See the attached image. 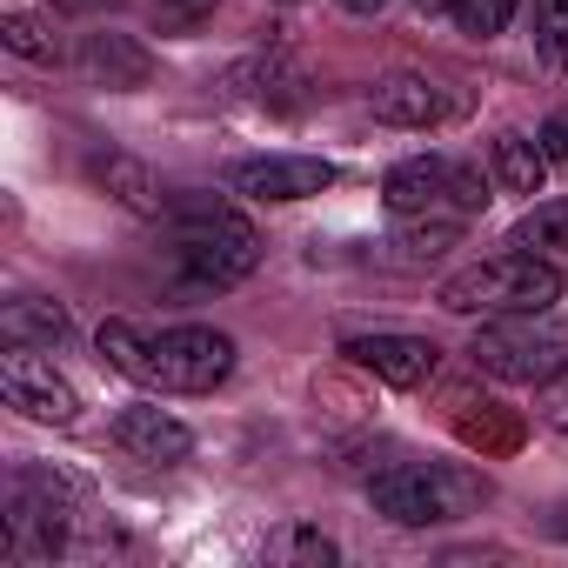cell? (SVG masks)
I'll return each instance as SVG.
<instances>
[{
	"mask_svg": "<svg viewBox=\"0 0 568 568\" xmlns=\"http://www.w3.org/2000/svg\"><path fill=\"white\" fill-rule=\"evenodd\" d=\"M541 148H548V154H568V121H548V134H541Z\"/></svg>",
	"mask_w": 568,
	"mask_h": 568,
	"instance_id": "cell-23",
	"label": "cell"
},
{
	"mask_svg": "<svg viewBox=\"0 0 568 568\" xmlns=\"http://www.w3.org/2000/svg\"><path fill=\"white\" fill-rule=\"evenodd\" d=\"M382 201L395 221H415V214H475L488 207V181L468 168V161H448V154H415L402 168H388L382 181Z\"/></svg>",
	"mask_w": 568,
	"mask_h": 568,
	"instance_id": "cell-4",
	"label": "cell"
},
{
	"mask_svg": "<svg viewBox=\"0 0 568 568\" xmlns=\"http://www.w3.org/2000/svg\"><path fill=\"white\" fill-rule=\"evenodd\" d=\"M94 181H101L121 207H134V214H161V187H154V174H148L141 161H128V154H101V161H94Z\"/></svg>",
	"mask_w": 568,
	"mask_h": 568,
	"instance_id": "cell-14",
	"label": "cell"
},
{
	"mask_svg": "<svg viewBox=\"0 0 568 568\" xmlns=\"http://www.w3.org/2000/svg\"><path fill=\"white\" fill-rule=\"evenodd\" d=\"M174 261L181 274L194 281V288H234V281H247L261 267V234L221 207V201H194L174 227Z\"/></svg>",
	"mask_w": 568,
	"mask_h": 568,
	"instance_id": "cell-3",
	"label": "cell"
},
{
	"mask_svg": "<svg viewBox=\"0 0 568 568\" xmlns=\"http://www.w3.org/2000/svg\"><path fill=\"white\" fill-rule=\"evenodd\" d=\"M422 8H428V14H448V8H455V0H422Z\"/></svg>",
	"mask_w": 568,
	"mask_h": 568,
	"instance_id": "cell-25",
	"label": "cell"
},
{
	"mask_svg": "<svg viewBox=\"0 0 568 568\" xmlns=\"http://www.w3.org/2000/svg\"><path fill=\"white\" fill-rule=\"evenodd\" d=\"M368 108H375V121H388V128H442V121L455 114V101H448L442 81H428V74H388V81H375Z\"/></svg>",
	"mask_w": 568,
	"mask_h": 568,
	"instance_id": "cell-10",
	"label": "cell"
},
{
	"mask_svg": "<svg viewBox=\"0 0 568 568\" xmlns=\"http://www.w3.org/2000/svg\"><path fill=\"white\" fill-rule=\"evenodd\" d=\"M114 442L134 455V462H181L187 448H194V435L168 415V408H154V402H141V408H121L114 415Z\"/></svg>",
	"mask_w": 568,
	"mask_h": 568,
	"instance_id": "cell-11",
	"label": "cell"
},
{
	"mask_svg": "<svg viewBox=\"0 0 568 568\" xmlns=\"http://www.w3.org/2000/svg\"><path fill=\"white\" fill-rule=\"evenodd\" d=\"M568 355V328L541 322V315H495V328L475 335V362L501 382H548Z\"/></svg>",
	"mask_w": 568,
	"mask_h": 568,
	"instance_id": "cell-5",
	"label": "cell"
},
{
	"mask_svg": "<svg viewBox=\"0 0 568 568\" xmlns=\"http://www.w3.org/2000/svg\"><path fill=\"white\" fill-rule=\"evenodd\" d=\"M101 362L141 388L161 395H207L234 375V342L221 328H161V335H134L128 322H108L94 335Z\"/></svg>",
	"mask_w": 568,
	"mask_h": 568,
	"instance_id": "cell-1",
	"label": "cell"
},
{
	"mask_svg": "<svg viewBox=\"0 0 568 568\" xmlns=\"http://www.w3.org/2000/svg\"><path fill=\"white\" fill-rule=\"evenodd\" d=\"M488 168H495V187H501V194H541V181H548V148L528 141V134H495Z\"/></svg>",
	"mask_w": 568,
	"mask_h": 568,
	"instance_id": "cell-13",
	"label": "cell"
},
{
	"mask_svg": "<svg viewBox=\"0 0 568 568\" xmlns=\"http://www.w3.org/2000/svg\"><path fill=\"white\" fill-rule=\"evenodd\" d=\"M0 335H8V348H61L68 342V308L41 302V295H21V302L0 308Z\"/></svg>",
	"mask_w": 568,
	"mask_h": 568,
	"instance_id": "cell-12",
	"label": "cell"
},
{
	"mask_svg": "<svg viewBox=\"0 0 568 568\" xmlns=\"http://www.w3.org/2000/svg\"><path fill=\"white\" fill-rule=\"evenodd\" d=\"M535 415H541L548 428H568V368H555V375L535 388Z\"/></svg>",
	"mask_w": 568,
	"mask_h": 568,
	"instance_id": "cell-21",
	"label": "cell"
},
{
	"mask_svg": "<svg viewBox=\"0 0 568 568\" xmlns=\"http://www.w3.org/2000/svg\"><path fill=\"white\" fill-rule=\"evenodd\" d=\"M535 54L568 68V0H535Z\"/></svg>",
	"mask_w": 568,
	"mask_h": 568,
	"instance_id": "cell-18",
	"label": "cell"
},
{
	"mask_svg": "<svg viewBox=\"0 0 568 568\" xmlns=\"http://www.w3.org/2000/svg\"><path fill=\"white\" fill-rule=\"evenodd\" d=\"M154 8H161V21H174V28H187V21H201V14L214 8V0H154Z\"/></svg>",
	"mask_w": 568,
	"mask_h": 568,
	"instance_id": "cell-22",
	"label": "cell"
},
{
	"mask_svg": "<svg viewBox=\"0 0 568 568\" xmlns=\"http://www.w3.org/2000/svg\"><path fill=\"white\" fill-rule=\"evenodd\" d=\"M342 8H348V14H382L388 0H342Z\"/></svg>",
	"mask_w": 568,
	"mask_h": 568,
	"instance_id": "cell-24",
	"label": "cell"
},
{
	"mask_svg": "<svg viewBox=\"0 0 568 568\" xmlns=\"http://www.w3.org/2000/svg\"><path fill=\"white\" fill-rule=\"evenodd\" d=\"M281 555H288V561H335L342 548L322 528H288V535H281Z\"/></svg>",
	"mask_w": 568,
	"mask_h": 568,
	"instance_id": "cell-20",
	"label": "cell"
},
{
	"mask_svg": "<svg viewBox=\"0 0 568 568\" xmlns=\"http://www.w3.org/2000/svg\"><path fill=\"white\" fill-rule=\"evenodd\" d=\"M448 315H548L561 302V267L535 261L528 247L488 254L475 267H455L435 295Z\"/></svg>",
	"mask_w": 568,
	"mask_h": 568,
	"instance_id": "cell-2",
	"label": "cell"
},
{
	"mask_svg": "<svg viewBox=\"0 0 568 568\" xmlns=\"http://www.w3.org/2000/svg\"><path fill=\"white\" fill-rule=\"evenodd\" d=\"M88 68H94L108 88H141V81H148V54L128 48V41H114V34H94V41H88Z\"/></svg>",
	"mask_w": 568,
	"mask_h": 568,
	"instance_id": "cell-15",
	"label": "cell"
},
{
	"mask_svg": "<svg viewBox=\"0 0 568 568\" xmlns=\"http://www.w3.org/2000/svg\"><path fill=\"white\" fill-rule=\"evenodd\" d=\"M348 355H355V368H368L388 388H422L442 368V348L422 342V335H355Z\"/></svg>",
	"mask_w": 568,
	"mask_h": 568,
	"instance_id": "cell-9",
	"label": "cell"
},
{
	"mask_svg": "<svg viewBox=\"0 0 568 568\" xmlns=\"http://www.w3.org/2000/svg\"><path fill=\"white\" fill-rule=\"evenodd\" d=\"M508 247H568V201H535L521 221H515V234H508Z\"/></svg>",
	"mask_w": 568,
	"mask_h": 568,
	"instance_id": "cell-16",
	"label": "cell"
},
{
	"mask_svg": "<svg viewBox=\"0 0 568 568\" xmlns=\"http://www.w3.org/2000/svg\"><path fill=\"white\" fill-rule=\"evenodd\" d=\"M0 41H8L21 61H54V54H61L54 14H0Z\"/></svg>",
	"mask_w": 568,
	"mask_h": 568,
	"instance_id": "cell-17",
	"label": "cell"
},
{
	"mask_svg": "<svg viewBox=\"0 0 568 568\" xmlns=\"http://www.w3.org/2000/svg\"><path fill=\"white\" fill-rule=\"evenodd\" d=\"M448 14L462 21V34H475V41H495V34L515 21V0H455Z\"/></svg>",
	"mask_w": 568,
	"mask_h": 568,
	"instance_id": "cell-19",
	"label": "cell"
},
{
	"mask_svg": "<svg viewBox=\"0 0 568 568\" xmlns=\"http://www.w3.org/2000/svg\"><path fill=\"white\" fill-rule=\"evenodd\" d=\"M227 187L247 194V201H308V194L335 187V161H315V154H261V161L227 168Z\"/></svg>",
	"mask_w": 568,
	"mask_h": 568,
	"instance_id": "cell-8",
	"label": "cell"
},
{
	"mask_svg": "<svg viewBox=\"0 0 568 568\" xmlns=\"http://www.w3.org/2000/svg\"><path fill=\"white\" fill-rule=\"evenodd\" d=\"M368 501H375L388 521H402V528H428V521H448V515L462 508V481L442 475V468L402 462V468H382V475L368 481Z\"/></svg>",
	"mask_w": 568,
	"mask_h": 568,
	"instance_id": "cell-7",
	"label": "cell"
},
{
	"mask_svg": "<svg viewBox=\"0 0 568 568\" xmlns=\"http://www.w3.org/2000/svg\"><path fill=\"white\" fill-rule=\"evenodd\" d=\"M0 395H8V408H21L28 422H54V428L81 422L74 382L48 355H34V348H8V355H0Z\"/></svg>",
	"mask_w": 568,
	"mask_h": 568,
	"instance_id": "cell-6",
	"label": "cell"
}]
</instances>
